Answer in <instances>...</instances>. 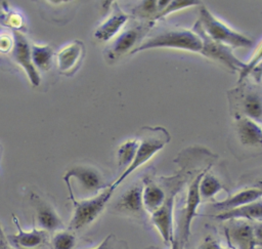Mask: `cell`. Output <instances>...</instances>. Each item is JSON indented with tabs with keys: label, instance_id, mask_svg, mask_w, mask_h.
<instances>
[{
	"label": "cell",
	"instance_id": "obj_17",
	"mask_svg": "<svg viewBox=\"0 0 262 249\" xmlns=\"http://www.w3.org/2000/svg\"><path fill=\"white\" fill-rule=\"evenodd\" d=\"M116 208L128 214H141L144 209L142 203V185L137 183L129 188L119 199Z\"/></svg>",
	"mask_w": 262,
	"mask_h": 249
},
{
	"label": "cell",
	"instance_id": "obj_28",
	"mask_svg": "<svg viewBox=\"0 0 262 249\" xmlns=\"http://www.w3.org/2000/svg\"><path fill=\"white\" fill-rule=\"evenodd\" d=\"M0 23L6 27L13 29L14 31L20 29L24 26V18L23 16L14 11H7L1 14Z\"/></svg>",
	"mask_w": 262,
	"mask_h": 249
},
{
	"label": "cell",
	"instance_id": "obj_31",
	"mask_svg": "<svg viewBox=\"0 0 262 249\" xmlns=\"http://www.w3.org/2000/svg\"><path fill=\"white\" fill-rule=\"evenodd\" d=\"M198 249H223V248L218 243V241H216L215 239H213L211 237H207L202 242V244L198 247Z\"/></svg>",
	"mask_w": 262,
	"mask_h": 249
},
{
	"label": "cell",
	"instance_id": "obj_34",
	"mask_svg": "<svg viewBox=\"0 0 262 249\" xmlns=\"http://www.w3.org/2000/svg\"><path fill=\"white\" fill-rule=\"evenodd\" d=\"M0 249H11L9 246V242L2 231L1 225H0Z\"/></svg>",
	"mask_w": 262,
	"mask_h": 249
},
{
	"label": "cell",
	"instance_id": "obj_13",
	"mask_svg": "<svg viewBox=\"0 0 262 249\" xmlns=\"http://www.w3.org/2000/svg\"><path fill=\"white\" fill-rule=\"evenodd\" d=\"M85 53V46L82 41L76 40L64 46L56 55L57 68L63 75H72L80 66Z\"/></svg>",
	"mask_w": 262,
	"mask_h": 249
},
{
	"label": "cell",
	"instance_id": "obj_3",
	"mask_svg": "<svg viewBox=\"0 0 262 249\" xmlns=\"http://www.w3.org/2000/svg\"><path fill=\"white\" fill-rule=\"evenodd\" d=\"M66 184L69 190L70 199L72 200L74 205L73 216L69 224V229L71 231H79L93 222L102 212L106 203L112 198L116 190L110 184L107 188L103 189L100 193L96 194L95 196L78 201L75 199L71 183Z\"/></svg>",
	"mask_w": 262,
	"mask_h": 249
},
{
	"label": "cell",
	"instance_id": "obj_24",
	"mask_svg": "<svg viewBox=\"0 0 262 249\" xmlns=\"http://www.w3.org/2000/svg\"><path fill=\"white\" fill-rule=\"evenodd\" d=\"M138 143H139V139L133 138V139L126 140L119 147L117 151V160H118L119 166L124 167L126 169L132 163L136 155Z\"/></svg>",
	"mask_w": 262,
	"mask_h": 249
},
{
	"label": "cell",
	"instance_id": "obj_15",
	"mask_svg": "<svg viewBox=\"0 0 262 249\" xmlns=\"http://www.w3.org/2000/svg\"><path fill=\"white\" fill-rule=\"evenodd\" d=\"M261 198H262V192L255 186V188L239 191L223 201L216 202L215 204H213V208L216 210H219L220 212L228 211V210H232V209L245 206L247 204L253 203L255 201H258Z\"/></svg>",
	"mask_w": 262,
	"mask_h": 249
},
{
	"label": "cell",
	"instance_id": "obj_14",
	"mask_svg": "<svg viewBox=\"0 0 262 249\" xmlns=\"http://www.w3.org/2000/svg\"><path fill=\"white\" fill-rule=\"evenodd\" d=\"M12 221L17 229V234L6 236L8 242H10L13 246L18 248H36L38 246L44 245L48 240V232L43 230H32L30 232H26L21 229L19 224L18 218L12 214Z\"/></svg>",
	"mask_w": 262,
	"mask_h": 249
},
{
	"label": "cell",
	"instance_id": "obj_22",
	"mask_svg": "<svg viewBox=\"0 0 262 249\" xmlns=\"http://www.w3.org/2000/svg\"><path fill=\"white\" fill-rule=\"evenodd\" d=\"M222 188L223 186L219 181V179L215 177L213 174L209 173L207 169V171L202 176L199 184V192H200L201 198H204V199L213 198L222 190Z\"/></svg>",
	"mask_w": 262,
	"mask_h": 249
},
{
	"label": "cell",
	"instance_id": "obj_5",
	"mask_svg": "<svg viewBox=\"0 0 262 249\" xmlns=\"http://www.w3.org/2000/svg\"><path fill=\"white\" fill-rule=\"evenodd\" d=\"M193 31L200 36L203 42V47L201 54L207 56L210 59H213L215 61H218L225 66L227 69L231 71H236L238 74H241L245 67L246 63H243L241 59H238L232 52V49L228 46H225L221 43H218L211 38H209L203 29L201 28L200 24L196 22L193 26Z\"/></svg>",
	"mask_w": 262,
	"mask_h": 249
},
{
	"label": "cell",
	"instance_id": "obj_30",
	"mask_svg": "<svg viewBox=\"0 0 262 249\" xmlns=\"http://www.w3.org/2000/svg\"><path fill=\"white\" fill-rule=\"evenodd\" d=\"M13 39L7 34H0V52H7L12 49Z\"/></svg>",
	"mask_w": 262,
	"mask_h": 249
},
{
	"label": "cell",
	"instance_id": "obj_2",
	"mask_svg": "<svg viewBox=\"0 0 262 249\" xmlns=\"http://www.w3.org/2000/svg\"><path fill=\"white\" fill-rule=\"evenodd\" d=\"M169 140L170 134L164 127H145L143 129V135L139 139L134 160L126 169H124L121 175L111 183V185L114 189H117L129 175L147 163L158 152H160Z\"/></svg>",
	"mask_w": 262,
	"mask_h": 249
},
{
	"label": "cell",
	"instance_id": "obj_36",
	"mask_svg": "<svg viewBox=\"0 0 262 249\" xmlns=\"http://www.w3.org/2000/svg\"><path fill=\"white\" fill-rule=\"evenodd\" d=\"M256 188H258V189L262 192V179L258 182V184H257V186H256Z\"/></svg>",
	"mask_w": 262,
	"mask_h": 249
},
{
	"label": "cell",
	"instance_id": "obj_10",
	"mask_svg": "<svg viewBox=\"0 0 262 249\" xmlns=\"http://www.w3.org/2000/svg\"><path fill=\"white\" fill-rule=\"evenodd\" d=\"M173 209H174V195L166 197L163 205L151 213V222L158 230L165 244H171L174 237L173 223Z\"/></svg>",
	"mask_w": 262,
	"mask_h": 249
},
{
	"label": "cell",
	"instance_id": "obj_12",
	"mask_svg": "<svg viewBox=\"0 0 262 249\" xmlns=\"http://www.w3.org/2000/svg\"><path fill=\"white\" fill-rule=\"evenodd\" d=\"M129 15L121 9L119 4L115 2L113 4L112 12L108 17L100 24L94 31V38L101 42H106L112 40L114 37L121 32L123 27L128 22Z\"/></svg>",
	"mask_w": 262,
	"mask_h": 249
},
{
	"label": "cell",
	"instance_id": "obj_19",
	"mask_svg": "<svg viewBox=\"0 0 262 249\" xmlns=\"http://www.w3.org/2000/svg\"><path fill=\"white\" fill-rule=\"evenodd\" d=\"M219 220H233V219H250L262 220V200L255 201L245 206L223 211L215 216Z\"/></svg>",
	"mask_w": 262,
	"mask_h": 249
},
{
	"label": "cell",
	"instance_id": "obj_1",
	"mask_svg": "<svg viewBox=\"0 0 262 249\" xmlns=\"http://www.w3.org/2000/svg\"><path fill=\"white\" fill-rule=\"evenodd\" d=\"M203 42L200 36L193 30L176 29L161 32L157 35L146 38L140 42L130 54H135L140 51L158 48L180 49L190 52L201 53Z\"/></svg>",
	"mask_w": 262,
	"mask_h": 249
},
{
	"label": "cell",
	"instance_id": "obj_23",
	"mask_svg": "<svg viewBox=\"0 0 262 249\" xmlns=\"http://www.w3.org/2000/svg\"><path fill=\"white\" fill-rule=\"evenodd\" d=\"M244 113L253 121L262 120V98L258 93H249L243 102Z\"/></svg>",
	"mask_w": 262,
	"mask_h": 249
},
{
	"label": "cell",
	"instance_id": "obj_29",
	"mask_svg": "<svg viewBox=\"0 0 262 249\" xmlns=\"http://www.w3.org/2000/svg\"><path fill=\"white\" fill-rule=\"evenodd\" d=\"M94 249H129L126 242L119 240L115 235L111 234Z\"/></svg>",
	"mask_w": 262,
	"mask_h": 249
},
{
	"label": "cell",
	"instance_id": "obj_32",
	"mask_svg": "<svg viewBox=\"0 0 262 249\" xmlns=\"http://www.w3.org/2000/svg\"><path fill=\"white\" fill-rule=\"evenodd\" d=\"M249 75H251V76L253 77V79H254L257 83H259V82L262 81V59L259 60V61L253 67V69L251 70V72H250Z\"/></svg>",
	"mask_w": 262,
	"mask_h": 249
},
{
	"label": "cell",
	"instance_id": "obj_4",
	"mask_svg": "<svg viewBox=\"0 0 262 249\" xmlns=\"http://www.w3.org/2000/svg\"><path fill=\"white\" fill-rule=\"evenodd\" d=\"M198 23L209 38L230 47L232 50L249 48L253 44L252 39L228 27L205 6H202L200 9V19Z\"/></svg>",
	"mask_w": 262,
	"mask_h": 249
},
{
	"label": "cell",
	"instance_id": "obj_26",
	"mask_svg": "<svg viewBox=\"0 0 262 249\" xmlns=\"http://www.w3.org/2000/svg\"><path fill=\"white\" fill-rule=\"evenodd\" d=\"M201 4L200 1H195V0H173V1H169V3L167 4V6L158 13V15L155 17V22L166 17L167 15L185 9L187 7H191V6H195Z\"/></svg>",
	"mask_w": 262,
	"mask_h": 249
},
{
	"label": "cell",
	"instance_id": "obj_25",
	"mask_svg": "<svg viewBox=\"0 0 262 249\" xmlns=\"http://www.w3.org/2000/svg\"><path fill=\"white\" fill-rule=\"evenodd\" d=\"M133 11L137 16L141 18H147L148 22L154 23L155 17L160 12V8H159L158 1L147 0L138 4Z\"/></svg>",
	"mask_w": 262,
	"mask_h": 249
},
{
	"label": "cell",
	"instance_id": "obj_20",
	"mask_svg": "<svg viewBox=\"0 0 262 249\" xmlns=\"http://www.w3.org/2000/svg\"><path fill=\"white\" fill-rule=\"evenodd\" d=\"M164 190L151 180L145 179L142 185L143 208L150 214L159 209L166 200Z\"/></svg>",
	"mask_w": 262,
	"mask_h": 249
},
{
	"label": "cell",
	"instance_id": "obj_9",
	"mask_svg": "<svg viewBox=\"0 0 262 249\" xmlns=\"http://www.w3.org/2000/svg\"><path fill=\"white\" fill-rule=\"evenodd\" d=\"M76 179L79 185L90 194H97L99 191L107 188L100 172L90 166H74L63 175V180Z\"/></svg>",
	"mask_w": 262,
	"mask_h": 249
},
{
	"label": "cell",
	"instance_id": "obj_16",
	"mask_svg": "<svg viewBox=\"0 0 262 249\" xmlns=\"http://www.w3.org/2000/svg\"><path fill=\"white\" fill-rule=\"evenodd\" d=\"M228 238L235 249H256L253 226L248 222H237L228 229Z\"/></svg>",
	"mask_w": 262,
	"mask_h": 249
},
{
	"label": "cell",
	"instance_id": "obj_27",
	"mask_svg": "<svg viewBox=\"0 0 262 249\" xmlns=\"http://www.w3.org/2000/svg\"><path fill=\"white\" fill-rule=\"evenodd\" d=\"M51 245L53 249H73L76 245V237L69 231L57 232L51 240Z\"/></svg>",
	"mask_w": 262,
	"mask_h": 249
},
{
	"label": "cell",
	"instance_id": "obj_18",
	"mask_svg": "<svg viewBox=\"0 0 262 249\" xmlns=\"http://www.w3.org/2000/svg\"><path fill=\"white\" fill-rule=\"evenodd\" d=\"M237 134L243 146L262 148V128L253 120L243 118L237 123Z\"/></svg>",
	"mask_w": 262,
	"mask_h": 249
},
{
	"label": "cell",
	"instance_id": "obj_6",
	"mask_svg": "<svg viewBox=\"0 0 262 249\" xmlns=\"http://www.w3.org/2000/svg\"><path fill=\"white\" fill-rule=\"evenodd\" d=\"M152 26V22H146L142 25L130 27L122 31L105 50V57L108 61H115L126 53H130L140 42L139 40L145 36L148 29Z\"/></svg>",
	"mask_w": 262,
	"mask_h": 249
},
{
	"label": "cell",
	"instance_id": "obj_35",
	"mask_svg": "<svg viewBox=\"0 0 262 249\" xmlns=\"http://www.w3.org/2000/svg\"><path fill=\"white\" fill-rule=\"evenodd\" d=\"M170 249H181V244H180V242L178 241V239L177 238H175L173 241H172V243L170 244Z\"/></svg>",
	"mask_w": 262,
	"mask_h": 249
},
{
	"label": "cell",
	"instance_id": "obj_33",
	"mask_svg": "<svg viewBox=\"0 0 262 249\" xmlns=\"http://www.w3.org/2000/svg\"><path fill=\"white\" fill-rule=\"evenodd\" d=\"M253 231L257 246H262V222H259L253 226Z\"/></svg>",
	"mask_w": 262,
	"mask_h": 249
},
{
	"label": "cell",
	"instance_id": "obj_8",
	"mask_svg": "<svg viewBox=\"0 0 262 249\" xmlns=\"http://www.w3.org/2000/svg\"><path fill=\"white\" fill-rule=\"evenodd\" d=\"M12 56L13 59L24 69L26 72L30 83L37 87L41 82L40 74L33 65L31 46L24 36V34L18 31H13V46H12Z\"/></svg>",
	"mask_w": 262,
	"mask_h": 249
},
{
	"label": "cell",
	"instance_id": "obj_7",
	"mask_svg": "<svg viewBox=\"0 0 262 249\" xmlns=\"http://www.w3.org/2000/svg\"><path fill=\"white\" fill-rule=\"evenodd\" d=\"M207 169H205L201 173H199L188 186L187 194H186V200H185V207L183 208V212H182L181 219L179 222L178 241L180 242L181 246L183 243H185L188 240V237L190 235L191 222L196 215V210H198V207H199V205L201 203V199H202L200 196V192H199V184H200L202 176L207 171Z\"/></svg>",
	"mask_w": 262,
	"mask_h": 249
},
{
	"label": "cell",
	"instance_id": "obj_11",
	"mask_svg": "<svg viewBox=\"0 0 262 249\" xmlns=\"http://www.w3.org/2000/svg\"><path fill=\"white\" fill-rule=\"evenodd\" d=\"M30 200L35 208L38 225L46 232H53L63 229V223L56 211L46 201L41 199L37 194L31 193Z\"/></svg>",
	"mask_w": 262,
	"mask_h": 249
},
{
	"label": "cell",
	"instance_id": "obj_21",
	"mask_svg": "<svg viewBox=\"0 0 262 249\" xmlns=\"http://www.w3.org/2000/svg\"><path fill=\"white\" fill-rule=\"evenodd\" d=\"M32 61L37 71L46 72L52 67L53 63V49L49 45H37L33 44L31 46Z\"/></svg>",
	"mask_w": 262,
	"mask_h": 249
}]
</instances>
